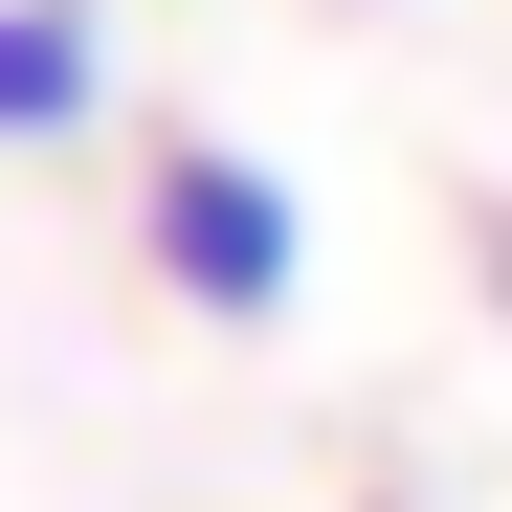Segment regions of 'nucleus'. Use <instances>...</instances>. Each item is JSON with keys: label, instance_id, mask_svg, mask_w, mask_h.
<instances>
[{"label": "nucleus", "instance_id": "f257e3e1", "mask_svg": "<svg viewBox=\"0 0 512 512\" xmlns=\"http://www.w3.org/2000/svg\"><path fill=\"white\" fill-rule=\"evenodd\" d=\"M134 245H156V290H179L201 334H268L312 290V223L268 156H223V134H156V179H134Z\"/></svg>", "mask_w": 512, "mask_h": 512}, {"label": "nucleus", "instance_id": "f03ea898", "mask_svg": "<svg viewBox=\"0 0 512 512\" xmlns=\"http://www.w3.org/2000/svg\"><path fill=\"white\" fill-rule=\"evenodd\" d=\"M112 112V23L90 0H0V134H90Z\"/></svg>", "mask_w": 512, "mask_h": 512}]
</instances>
